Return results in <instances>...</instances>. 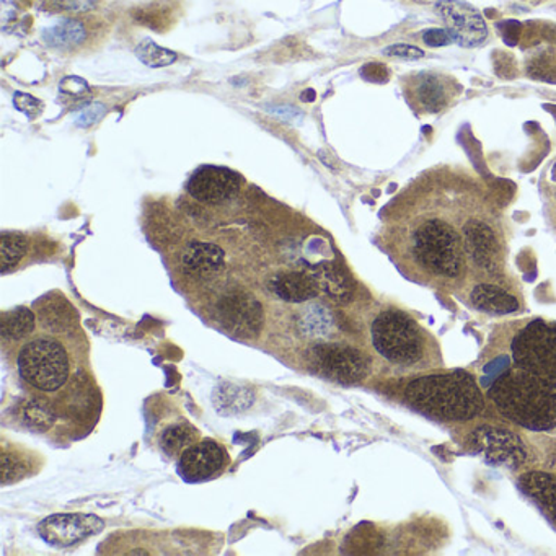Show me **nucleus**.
I'll use <instances>...</instances> for the list:
<instances>
[{
    "instance_id": "obj_1",
    "label": "nucleus",
    "mask_w": 556,
    "mask_h": 556,
    "mask_svg": "<svg viewBox=\"0 0 556 556\" xmlns=\"http://www.w3.org/2000/svg\"><path fill=\"white\" fill-rule=\"evenodd\" d=\"M490 399L504 418L520 428L533 432L556 428V380L514 366L494 380Z\"/></svg>"
},
{
    "instance_id": "obj_2",
    "label": "nucleus",
    "mask_w": 556,
    "mask_h": 556,
    "mask_svg": "<svg viewBox=\"0 0 556 556\" xmlns=\"http://www.w3.org/2000/svg\"><path fill=\"white\" fill-rule=\"evenodd\" d=\"M405 400L413 408L442 421H470L484 408L477 380L460 369L412 380L405 387Z\"/></svg>"
},
{
    "instance_id": "obj_3",
    "label": "nucleus",
    "mask_w": 556,
    "mask_h": 556,
    "mask_svg": "<svg viewBox=\"0 0 556 556\" xmlns=\"http://www.w3.org/2000/svg\"><path fill=\"white\" fill-rule=\"evenodd\" d=\"M409 253L422 271L442 281H455L465 269L464 237L447 220L431 217L416 224Z\"/></svg>"
},
{
    "instance_id": "obj_4",
    "label": "nucleus",
    "mask_w": 556,
    "mask_h": 556,
    "mask_svg": "<svg viewBox=\"0 0 556 556\" xmlns=\"http://www.w3.org/2000/svg\"><path fill=\"white\" fill-rule=\"evenodd\" d=\"M374 350L393 366L418 367L428 356V337L415 318L390 308L380 312L370 325Z\"/></svg>"
},
{
    "instance_id": "obj_5",
    "label": "nucleus",
    "mask_w": 556,
    "mask_h": 556,
    "mask_svg": "<svg viewBox=\"0 0 556 556\" xmlns=\"http://www.w3.org/2000/svg\"><path fill=\"white\" fill-rule=\"evenodd\" d=\"M70 356L63 344L51 338H37L22 348L18 372L35 389L56 392L70 377Z\"/></svg>"
},
{
    "instance_id": "obj_6",
    "label": "nucleus",
    "mask_w": 556,
    "mask_h": 556,
    "mask_svg": "<svg viewBox=\"0 0 556 556\" xmlns=\"http://www.w3.org/2000/svg\"><path fill=\"white\" fill-rule=\"evenodd\" d=\"M514 366L535 376L556 380V324L536 320L527 324L510 344Z\"/></svg>"
},
{
    "instance_id": "obj_7",
    "label": "nucleus",
    "mask_w": 556,
    "mask_h": 556,
    "mask_svg": "<svg viewBox=\"0 0 556 556\" xmlns=\"http://www.w3.org/2000/svg\"><path fill=\"white\" fill-rule=\"evenodd\" d=\"M468 444L494 467L517 468L527 460V448L522 439L509 429L497 426H478L468 435Z\"/></svg>"
},
{
    "instance_id": "obj_8",
    "label": "nucleus",
    "mask_w": 556,
    "mask_h": 556,
    "mask_svg": "<svg viewBox=\"0 0 556 556\" xmlns=\"http://www.w3.org/2000/svg\"><path fill=\"white\" fill-rule=\"evenodd\" d=\"M312 357L324 376L348 386L366 379L370 369L369 357L348 344H318L312 351Z\"/></svg>"
},
{
    "instance_id": "obj_9",
    "label": "nucleus",
    "mask_w": 556,
    "mask_h": 556,
    "mask_svg": "<svg viewBox=\"0 0 556 556\" xmlns=\"http://www.w3.org/2000/svg\"><path fill=\"white\" fill-rule=\"evenodd\" d=\"M435 11L445 24L452 41L462 48H477L488 38L484 18L464 0H439Z\"/></svg>"
},
{
    "instance_id": "obj_10",
    "label": "nucleus",
    "mask_w": 556,
    "mask_h": 556,
    "mask_svg": "<svg viewBox=\"0 0 556 556\" xmlns=\"http://www.w3.org/2000/svg\"><path fill=\"white\" fill-rule=\"evenodd\" d=\"M105 529V522L92 514H54L38 526L41 539L54 548H71Z\"/></svg>"
},
{
    "instance_id": "obj_11",
    "label": "nucleus",
    "mask_w": 556,
    "mask_h": 556,
    "mask_svg": "<svg viewBox=\"0 0 556 556\" xmlns=\"http://www.w3.org/2000/svg\"><path fill=\"white\" fill-rule=\"evenodd\" d=\"M468 260L486 275L496 276L503 265V250L496 232L484 220H468L462 230Z\"/></svg>"
},
{
    "instance_id": "obj_12",
    "label": "nucleus",
    "mask_w": 556,
    "mask_h": 556,
    "mask_svg": "<svg viewBox=\"0 0 556 556\" xmlns=\"http://www.w3.org/2000/svg\"><path fill=\"white\" fill-rule=\"evenodd\" d=\"M188 193L206 204H223L240 190L239 175L223 167H203L188 181Z\"/></svg>"
},
{
    "instance_id": "obj_13",
    "label": "nucleus",
    "mask_w": 556,
    "mask_h": 556,
    "mask_svg": "<svg viewBox=\"0 0 556 556\" xmlns=\"http://www.w3.org/2000/svg\"><path fill=\"white\" fill-rule=\"evenodd\" d=\"M226 451L217 442L206 441L194 442L180 455L178 470L181 477L190 483L210 480L220 473L226 467Z\"/></svg>"
},
{
    "instance_id": "obj_14",
    "label": "nucleus",
    "mask_w": 556,
    "mask_h": 556,
    "mask_svg": "<svg viewBox=\"0 0 556 556\" xmlns=\"http://www.w3.org/2000/svg\"><path fill=\"white\" fill-rule=\"evenodd\" d=\"M219 314L224 324L236 333L256 334L263 324V308L256 299L243 292H233L220 301Z\"/></svg>"
},
{
    "instance_id": "obj_15",
    "label": "nucleus",
    "mask_w": 556,
    "mask_h": 556,
    "mask_svg": "<svg viewBox=\"0 0 556 556\" xmlns=\"http://www.w3.org/2000/svg\"><path fill=\"white\" fill-rule=\"evenodd\" d=\"M519 486L556 523L555 475L546 473V471H527V473L520 475Z\"/></svg>"
},
{
    "instance_id": "obj_16",
    "label": "nucleus",
    "mask_w": 556,
    "mask_h": 556,
    "mask_svg": "<svg viewBox=\"0 0 556 556\" xmlns=\"http://www.w3.org/2000/svg\"><path fill=\"white\" fill-rule=\"evenodd\" d=\"M412 96L425 112L435 113L447 106L451 90H448L447 80H442V77L421 74L413 79Z\"/></svg>"
},
{
    "instance_id": "obj_17",
    "label": "nucleus",
    "mask_w": 556,
    "mask_h": 556,
    "mask_svg": "<svg viewBox=\"0 0 556 556\" xmlns=\"http://www.w3.org/2000/svg\"><path fill=\"white\" fill-rule=\"evenodd\" d=\"M470 301L477 311L491 315H506L519 311V302L510 292L491 282H481L470 292Z\"/></svg>"
},
{
    "instance_id": "obj_18",
    "label": "nucleus",
    "mask_w": 556,
    "mask_h": 556,
    "mask_svg": "<svg viewBox=\"0 0 556 556\" xmlns=\"http://www.w3.org/2000/svg\"><path fill=\"white\" fill-rule=\"evenodd\" d=\"M223 249L214 243L193 242L185 249L181 263L185 269L194 276H210L219 271L224 266Z\"/></svg>"
},
{
    "instance_id": "obj_19",
    "label": "nucleus",
    "mask_w": 556,
    "mask_h": 556,
    "mask_svg": "<svg viewBox=\"0 0 556 556\" xmlns=\"http://www.w3.org/2000/svg\"><path fill=\"white\" fill-rule=\"evenodd\" d=\"M271 291L278 298L286 302H301L311 301L317 295L318 286L312 275H304V273L291 271L281 273L271 279Z\"/></svg>"
},
{
    "instance_id": "obj_20",
    "label": "nucleus",
    "mask_w": 556,
    "mask_h": 556,
    "mask_svg": "<svg viewBox=\"0 0 556 556\" xmlns=\"http://www.w3.org/2000/svg\"><path fill=\"white\" fill-rule=\"evenodd\" d=\"M312 278L315 279L320 291L337 302H348L353 298V285L337 263L327 262L315 266Z\"/></svg>"
},
{
    "instance_id": "obj_21",
    "label": "nucleus",
    "mask_w": 556,
    "mask_h": 556,
    "mask_svg": "<svg viewBox=\"0 0 556 556\" xmlns=\"http://www.w3.org/2000/svg\"><path fill=\"white\" fill-rule=\"evenodd\" d=\"M41 37L48 47L66 50V48H76L83 45L87 40V30L83 22L63 18L51 27L45 28Z\"/></svg>"
},
{
    "instance_id": "obj_22",
    "label": "nucleus",
    "mask_w": 556,
    "mask_h": 556,
    "mask_svg": "<svg viewBox=\"0 0 556 556\" xmlns=\"http://www.w3.org/2000/svg\"><path fill=\"white\" fill-rule=\"evenodd\" d=\"M34 330L35 315L27 307H17L14 311L2 314L0 333H2L4 340H24L28 334L34 333Z\"/></svg>"
},
{
    "instance_id": "obj_23",
    "label": "nucleus",
    "mask_w": 556,
    "mask_h": 556,
    "mask_svg": "<svg viewBox=\"0 0 556 556\" xmlns=\"http://www.w3.org/2000/svg\"><path fill=\"white\" fill-rule=\"evenodd\" d=\"M198 439V429L188 422H178L165 429L161 438V445L165 454L181 455Z\"/></svg>"
},
{
    "instance_id": "obj_24",
    "label": "nucleus",
    "mask_w": 556,
    "mask_h": 556,
    "mask_svg": "<svg viewBox=\"0 0 556 556\" xmlns=\"http://www.w3.org/2000/svg\"><path fill=\"white\" fill-rule=\"evenodd\" d=\"M28 242L21 233H4L0 242V271L9 273L27 255Z\"/></svg>"
},
{
    "instance_id": "obj_25",
    "label": "nucleus",
    "mask_w": 556,
    "mask_h": 556,
    "mask_svg": "<svg viewBox=\"0 0 556 556\" xmlns=\"http://www.w3.org/2000/svg\"><path fill=\"white\" fill-rule=\"evenodd\" d=\"M136 56L146 66L154 67H167L174 64L178 60L177 53L174 51L165 50V48L159 47L152 40H144L136 48Z\"/></svg>"
},
{
    "instance_id": "obj_26",
    "label": "nucleus",
    "mask_w": 556,
    "mask_h": 556,
    "mask_svg": "<svg viewBox=\"0 0 556 556\" xmlns=\"http://www.w3.org/2000/svg\"><path fill=\"white\" fill-rule=\"evenodd\" d=\"M22 418L30 428L37 429V431H47L54 425L53 412L38 400L25 403L24 408H22Z\"/></svg>"
},
{
    "instance_id": "obj_27",
    "label": "nucleus",
    "mask_w": 556,
    "mask_h": 556,
    "mask_svg": "<svg viewBox=\"0 0 556 556\" xmlns=\"http://www.w3.org/2000/svg\"><path fill=\"white\" fill-rule=\"evenodd\" d=\"M41 8L50 12H89L96 0H41Z\"/></svg>"
},
{
    "instance_id": "obj_28",
    "label": "nucleus",
    "mask_w": 556,
    "mask_h": 556,
    "mask_svg": "<svg viewBox=\"0 0 556 556\" xmlns=\"http://www.w3.org/2000/svg\"><path fill=\"white\" fill-rule=\"evenodd\" d=\"M25 471H27V467H25L24 462L4 454V457H2V483L9 484L21 480L25 477Z\"/></svg>"
},
{
    "instance_id": "obj_29",
    "label": "nucleus",
    "mask_w": 556,
    "mask_h": 556,
    "mask_svg": "<svg viewBox=\"0 0 556 556\" xmlns=\"http://www.w3.org/2000/svg\"><path fill=\"white\" fill-rule=\"evenodd\" d=\"M60 90L64 96L76 100L87 99L90 96L89 84L76 76L66 77V79L61 80Z\"/></svg>"
},
{
    "instance_id": "obj_30",
    "label": "nucleus",
    "mask_w": 556,
    "mask_h": 556,
    "mask_svg": "<svg viewBox=\"0 0 556 556\" xmlns=\"http://www.w3.org/2000/svg\"><path fill=\"white\" fill-rule=\"evenodd\" d=\"M14 103L18 112L24 113V115H27L30 119L37 118L41 110H43V103L35 99V97L28 96V93H15Z\"/></svg>"
},
{
    "instance_id": "obj_31",
    "label": "nucleus",
    "mask_w": 556,
    "mask_h": 556,
    "mask_svg": "<svg viewBox=\"0 0 556 556\" xmlns=\"http://www.w3.org/2000/svg\"><path fill=\"white\" fill-rule=\"evenodd\" d=\"M105 115V105H102V103H92V105L80 110L79 115L76 116V125L80 126V128H89V126L99 123Z\"/></svg>"
},
{
    "instance_id": "obj_32",
    "label": "nucleus",
    "mask_w": 556,
    "mask_h": 556,
    "mask_svg": "<svg viewBox=\"0 0 556 556\" xmlns=\"http://www.w3.org/2000/svg\"><path fill=\"white\" fill-rule=\"evenodd\" d=\"M383 54L389 58H399V60L405 61H418L425 58V51L412 47V45H392V47L383 50Z\"/></svg>"
},
{
    "instance_id": "obj_33",
    "label": "nucleus",
    "mask_w": 556,
    "mask_h": 556,
    "mask_svg": "<svg viewBox=\"0 0 556 556\" xmlns=\"http://www.w3.org/2000/svg\"><path fill=\"white\" fill-rule=\"evenodd\" d=\"M422 41L431 48L447 47V45L454 43L445 28H431V30H426L425 34H422Z\"/></svg>"
}]
</instances>
